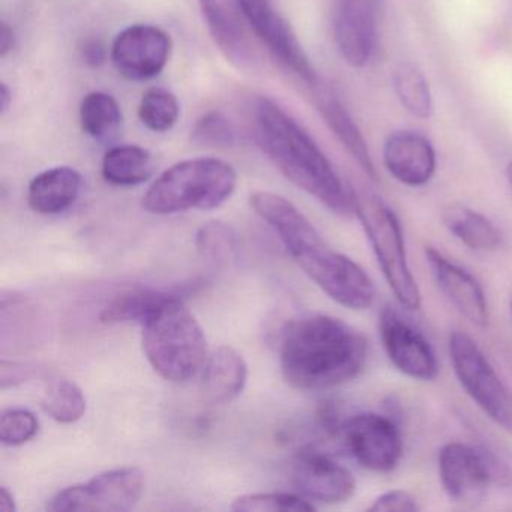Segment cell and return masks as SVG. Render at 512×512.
Returning a JSON list of instances; mask_svg holds the SVG:
<instances>
[{
    "label": "cell",
    "instance_id": "f546056e",
    "mask_svg": "<svg viewBox=\"0 0 512 512\" xmlns=\"http://www.w3.org/2000/svg\"><path fill=\"white\" fill-rule=\"evenodd\" d=\"M191 137L206 148H230L236 143L235 125L224 113L211 110L197 119Z\"/></svg>",
    "mask_w": 512,
    "mask_h": 512
},
{
    "label": "cell",
    "instance_id": "ffe728a7",
    "mask_svg": "<svg viewBox=\"0 0 512 512\" xmlns=\"http://www.w3.org/2000/svg\"><path fill=\"white\" fill-rule=\"evenodd\" d=\"M82 185V175L73 167L56 166L44 170L29 184V206L41 215L62 214L77 202Z\"/></svg>",
    "mask_w": 512,
    "mask_h": 512
},
{
    "label": "cell",
    "instance_id": "8992f818",
    "mask_svg": "<svg viewBox=\"0 0 512 512\" xmlns=\"http://www.w3.org/2000/svg\"><path fill=\"white\" fill-rule=\"evenodd\" d=\"M355 215L397 301L407 310H419L421 292L407 262L403 227L397 214L376 194L355 193Z\"/></svg>",
    "mask_w": 512,
    "mask_h": 512
},
{
    "label": "cell",
    "instance_id": "74e56055",
    "mask_svg": "<svg viewBox=\"0 0 512 512\" xmlns=\"http://www.w3.org/2000/svg\"><path fill=\"white\" fill-rule=\"evenodd\" d=\"M11 103H13V92H11L10 86L4 82L0 85V113L2 116L7 115Z\"/></svg>",
    "mask_w": 512,
    "mask_h": 512
},
{
    "label": "cell",
    "instance_id": "484cf974",
    "mask_svg": "<svg viewBox=\"0 0 512 512\" xmlns=\"http://www.w3.org/2000/svg\"><path fill=\"white\" fill-rule=\"evenodd\" d=\"M394 89L400 103L410 115L428 119L433 115L430 86L422 71L410 62L398 65L394 73Z\"/></svg>",
    "mask_w": 512,
    "mask_h": 512
},
{
    "label": "cell",
    "instance_id": "8d00e7d4",
    "mask_svg": "<svg viewBox=\"0 0 512 512\" xmlns=\"http://www.w3.org/2000/svg\"><path fill=\"white\" fill-rule=\"evenodd\" d=\"M0 511L2 512H16L17 503L13 491L10 488L2 485L0 487Z\"/></svg>",
    "mask_w": 512,
    "mask_h": 512
},
{
    "label": "cell",
    "instance_id": "ba28073f",
    "mask_svg": "<svg viewBox=\"0 0 512 512\" xmlns=\"http://www.w3.org/2000/svg\"><path fill=\"white\" fill-rule=\"evenodd\" d=\"M145 473L137 467L107 470L86 484L59 491L47 508L55 512H125L133 509L145 491Z\"/></svg>",
    "mask_w": 512,
    "mask_h": 512
},
{
    "label": "cell",
    "instance_id": "f35d334b",
    "mask_svg": "<svg viewBox=\"0 0 512 512\" xmlns=\"http://www.w3.org/2000/svg\"><path fill=\"white\" fill-rule=\"evenodd\" d=\"M506 178H508L509 187L512 190V161L508 164V169H506Z\"/></svg>",
    "mask_w": 512,
    "mask_h": 512
},
{
    "label": "cell",
    "instance_id": "52a82bcc",
    "mask_svg": "<svg viewBox=\"0 0 512 512\" xmlns=\"http://www.w3.org/2000/svg\"><path fill=\"white\" fill-rule=\"evenodd\" d=\"M449 355L458 382L476 406L512 434V391L475 340L466 332L449 335Z\"/></svg>",
    "mask_w": 512,
    "mask_h": 512
},
{
    "label": "cell",
    "instance_id": "4fadbf2b",
    "mask_svg": "<svg viewBox=\"0 0 512 512\" xmlns=\"http://www.w3.org/2000/svg\"><path fill=\"white\" fill-rule=\"evenodd\" d=\"M439 475L449 499L461 505H478L487 496L491 482H494L481 449L461 442H449L442 446Z\"/></svg>",
    "mask_w": 512,
    "mask_h": 512
},
{
    "label": "cell",
    "instance_id": "f1b7e54d",
    "mask_svg": "<svg viewBox=\"0 0 512 512\" xmlns=\"http://www.w3.org/2000/svg\"><path fill=\"white\" fill-rule=\"evenodd\" d=\"M232 511L236 512H289L314 511L316 506L307 499L293 493L244 494L233 500Z\"/></svg>",
    "mask_w": 512,
    "mask_h": 512
},
{
    "label": "cell",
    "instance_id": "3957f363",
    "mask_svg": "<svg viewBox=\"0 0 512 512\" xmlns=\"http://www.w3.org/2000/svg\"><path fill=\"white\" fill-rule=\"evenodd\" d=\"M257 145L296 187L341 217L355 215V191L305 128L271 98L259 97L251 110Z\"/></svg>",
    "mask_w": 512,
    "mask_h": 512
},
{
    "label": "cell",
    "instance_id": "e575fe53",
    "mask_svg": "<svg viewBox=\"0 0 512 512\" xmlns=\"http://www.w3.org/2000/svg\"><path fill=\"white\" fill-rule=\"evenodd\" d=\"M32 368L25 367L23 364H16L11 362V368L5 362H2V388H7L8 385H16V383L23 382V380L31 377Z\"/></svg>",
    "mask_w": 512,
    "mask_h": 512
},
{
    "label": "cell",
    "instance_id": "4316f807",
    "mask_svg": "<svg viewBox=\"0 0 512 512\" xmlns=\"http://www.w3.org/2000/svg\"><path fill=\"white\" fill-rule=\"evenodd\" d=\"M44 412L61 424H73L83 418L88 401L82 388L73 380L58 379L47 386L41 400Z\"/></svg>",
    "mask_w": 512,
    "mask_h": 512
},
{
    "label": "cell",
    "instance_id": "9c48e42d",
    "mask_svg": "<svg viewBox=\"0 0 512 512\" xmlns=\"http://www.w3.org/2000/svg\"><path fill=\"white\" fill-rule=\"evenodd\" d=\"M344 445L353 460L371 472H392L403 457L400 428L391 416L364 412L346 419L340 427Z\"/></svg>",
    "mask_w": 512,
    "mask_h": 512
},
{
    "label": "cell",
    "instance_id": "277c9868",
    "mask_svg": "<svg viewBox=\"0 0 512 512\" xmlns=\"http://www.w3.org/2000/svg\"><path fill=\"white\" fill-rule=\"evenodd\" d=\"M146 358L163 379L185 383L208 359L205 332L178 295L169 296L142 323Z\"/></svg>",
    "mask_w": 512,
    "mask_h": 512
},
{
    "label": "cell",
    "instance_id": "1f68e13d",
    "mask_svg": "<svg viewBox=\"0 0 512 512\" xmlns=\"http://www.w3.org/2000/svg\"><path fill=\"white\" fill-rule=\"evenodd\" d=\"M40 430L37 416L26 409H5L0 416V442L20 446L31 442Z\"/></svg>",
    "mask_w": 512,
    "mask_h": 512
},
{
    "label": "cell",
    "instance_id": "e0dca14e",
    "mask_svg": "<svg viewBox=\"0 0 512 512\" xmlns=\"http://www.w3.org/2000/svg\"><path fill=\"white\" fill-rule=\"evenodd\" d=\"M425 259L440 292L472 325L485 328L488 304L484 289L470 272L443 256L436 248H425Z\"/></svg>",
    "mask_w": 512,
    "mask_h": 512
},
{
    "label": "cell",
    "instance_id": "5b68a950",
    "mask_svg": "<svg viewBox=\"0 0 512 512\" xmlns=\"http://www.w3.org/2000/svg\"><path fill=\"white\" fill-rule=\"evenodd\" d=\"M236 185L238 173L232 164L218 158H193L161 173L146 191L142 205L155 215L211 211L232 197Z\"/></svg>",
    "mask_w": 512,
    "mask_h": 512
},
{
    "label": "cell",
    "instance_id": "836d02e7",
    "mask_svg": "<svg viewBox=\"0 0 512 512\" xmlns=\"http://www.w3.org/2000/svg\"><path fill=\"white\" fill-rule=\"evenodd\" d=\"M80 55H82V59L88 67L97 68L106 62L107 49L103 41L98 40V38H89V40L83 41L82 47H80Z\"/></svg>",
    "mask_w": 512,
    "mask_h": 512
},
{
    "label": "cell",
    "instance_id": "d6986e66",
    "mask_svg": "<svg viewBox=\"0 0 512 512\" xmlns=\"http://www.w3.org/2000/svg\"><path fill=\"white\" fill-rule=\"evenodd\" d=\"M200 392L212 406L230 403L242 394L248 380L244 356L229 346L218 347L208 355L203 367Z\"/></svg>",
    "mask_w": 512,
    "mask_h": 512
},
{
    "label": "cell",
    "instance_id": "83f0119b",
    "mask_svg": "<svg viewBox=\"0 0 512 512\" xmlns=\"http://www.w3.org/2000/svg\"><path fill=\"white\" fill-rule=\"evenodd\" d=\"M181 106L178 98L164 88H151L139 104V119L152 133H167L178 124Z\"/></svg>",
    "mask_w": 512,
    "mask_h": 512
},
{
    "label": "cell",
    "instance_id": "d590c367",
    "mask_svg": "<svg viewBox=\"0 0 512 512\" xmlns=\"http://www.w3.org/2000/svg\"><path fill=\"white\" fill-rule=\"evenodd\" d=\"M16 47V31H14L13 26L7 20H2V23H0V58H7L8 55H11L16 50Z\"/></svg>",
    "mask_w": 512,
    "mask_h": 512
},
{
    "label": "cell",
    "instance_id": "9a60e30c",
    "mask_svg": "<svg viewBox=\"0 0 512 512\" xmlns=\"http://www.w3.org/2000/svg\"><path fill=\"white\" fill-rule=\"evenodd\" d=\"M215 46L239 71H251L259 64V55L248 34V23L238 0H197Z\"/></svg>",
    "mask_w": 512,
    "mask_h": 512
},
{
    "label": "cell",
    "instance_id": "6da1fadb",
    "mask_svg": "<svg viewBox=\"0 0 512 512\" xmlns=\"http://www.w3.org/2000/svg\"><path fill=\"white\" fill-rule=\"evenodd\" d=\"M251 208L283 241L296 265L337 304L367 310L376 298L370 275L350 257L334 250L311 221L280 194L257 191Z\"/></svg>",
    "mask_w": 512,
    "mask_h": 512
},
{
    "label": "cell",
    "instance_id": "d4e9b609",
    "mask_svg": "<svg viewBox=\"0 0 512 512\" xmlns=\"http://www.w3.org/2000/svg\"><path fill=\"white\" fill-rule=\"evenodd\" d=\"M80 127L91 139L103 142L118 133L124 116L115 97L106 92H91L79 109Z\"/></svg>",
    "mask_w": 512,
    "mask_h": 512
},
{
    "label": "cell",
    "instance_id": "7a4b0ae2",
    "mask_svg": "<svg viewBox=\"0 0 512 512\" xmlns=\"http://www.w3.org/2000/svg\"><path fill=\"white\" fill-rule=\"evenodd\" d=\"M368 341L362 332L325 314L287 323L280 343L284 379L301 391H325L365 370Z\"/></svg>",
    "mask_w": 512,
    "mask_h": 512
},
{
    "label": "cell",
    "instance_id": "7402d4cb",
    "mask_svg": "<svg viewBox=\"0 0 512 512\" xmlns=\"http://www.w3.org/2000/svg\"><path fill=\"white\" fill-rule=\"evenodd\" d=\"M446 229L470 250L496 251L502 245L503 236L485 215L473 211L469 206L452 203L442 212Z\"/></svg>",
    "mask_w": 512,
    "mask_h": 512
},
{
    "label": "cell",
    "instance_id": "8fae6325",
    "mask_svg": "<svg viewBox=\"0 0 512 512\" xmlns=\"http://www.w3.org/2000/svg\"><path fill=\"white\" fill-rule=\"evenodd\" d=\"M251 31L269 52L310 86L319 85L316 71L290 23L275 10L272 0H238Z\"/></svg>",
    "mask_w": 512,
    "mask_h": 512
},
{
    "label": "cell",
    "instance_id": "2e32d148",
    "mask_svg": "<svg viewBox=\"0 0 512 512\" xmlns=\"http://www.w3.org/2000/svg\"><path fill=\"white\" fill-rule=\"evenodd\" d=\"M293 482L302 496L326 505L347 502L356 490L352 472L334 458L317 451L302 452L296 458Z\"/></svg>",
    "mask_w": 512,
    "mask_h": 512
},
{
    "label": "cell",
    "instance_id": "603a6c76",
    "mask_svg": "<svg viewBox=\"0 0 512 512\" xmlns=\"http://www.w3.org/2000/svg\"><path fill=\"white\" fill-rule=\"evenodd\" d=\"M101 173L109 184L116 187H136L154 176L155 160L151 152L142 146H115L104 154Z\"/></svg>",
    "mask_w": 512,
    "mask_h": 512
},
{
    "label": "cell",
    "instance_id": "7c38bea8",
    "mask_svg": "<svg viewBox=\"0 0 512 512\" xmlns=\"http://www.w3.org/2000/svg\"><path fill=\"white\" fill-rule=\"evenodd\" d=\"M379 331L386 355L398 371L422 382L436 379L439 364L430 341L395 308L380 311Z\"/></svg>",
    "mask_w": 512,
    "mask_h": 512
},
{
    "label": "cell",
    "instance_id": "ab89813d",
    "mask_svg": "<svg viewBox=\"0 0 512 512\" xmlns=\"http://www.w3.org/2000/svg\"><path fill=\"white\" fill-rule=\"evenodd\" d=\"M511 311H512V304H511Z\"/></svg>",
    "mask_w": 512,
    "mask_h": 512
},
{
    "label": "cell",
    "instance_id": "44dd1931",
    "mask_svg": "<svg viewBox=\"0 0 512 512\" xmlns=\"http://www.w3.org/2000/svg\"><path fill=\"white\" fill-rule=\"evenodd\" d=\"M314 100L320 115L323 116L338 142L346 148L353 160L371 179H376V169H374L367 142L340 98L328 89H319Z\"/></svg>",
    "mask_w": 512,
    "mask_h": 512
},
{
    "label": "cell",
    "instance_id": "4dcf8cb0",
    "mask_svg": "<svg viewBox=\"0 0 512 512\" xmlns=\"http://www.w3.org/2000/svg\"><path fill=\"white\" fill-rule=\"evenodd\" d=\"M199 253L212 262H229L236 251V235L220 221H211L200 227L196 236Z\"/></svg>",
    "mask_w": 512,
    "mask_h": 512
},
{
    "label": "cell",
    "instance_id": "30bf717a",
    "mask_svg": "<svg viewBox=\"0 0 512 512\" xmlns=\"http://www.w3.org/2000/svg\"><path fill=\"white\" fill-rule=\"evenodd\" d=\"M172 55V38L154 25H131L116 35L110 59L119 76L149 82L163 73Z\"/></svg>",
    "mask_w": 512,
    "mask_h": 512
},
{
    "label": "cell",
    "instance_id": "d6a6232c",
    "mask_svg": "<svg viewBox=\"0 0 512 512\" xmlns=\"http://www.w3.org/2000/svg\"><path fill=\"white\" fill-rule=\"evenodd\" d=\"M419 509L418 500L406 490L386 491L368 506V511L373 512H416Z\"/></svg>",
    "mask_w": 512,
    "mask_h": 512
},
{
    "label": "cell",
    "instance_id": "5bb4252c",
    "mask_svg": "<svg viewBox=\"0 0 512 512\" xmlns=\"http://www.w3.org/2000/svg\"><path fill=\"white\" fill-rule=\"evenodd\" d=\"M379 14L380 0H337L335 44L350 67L364 68L373 59Z\"/></svg>",
    "mask_w": 512,
    "mask_h": 512
},
{
    "label": "cell",
    "instance_id": "ac0fdd59",
    "mask_svg": "<svg viewBox=\"0 0 512 512\" xmlns=\"http://www.w3.org/2000/svg\"><path fill=\"white\" fill-rule=\"evenodd\" d=\"M383 163L392 178L407 187H424L436 173V151L415 131H395L383 146Z\"/></svg>",
    "mask_w": 512,
    "mask_h": 512
},
{
    "label": "cell",
    "instance_id": "cb8c5ba5",
    "mask_svg": "<svg viewBox=\"0 0 512 512\" xmlns=\"http://www.w3.org/2000/svg\"><path fill=\"white\" fill-rule=\"evenodd\" d=\"M173 293L149 287H134L116 295L101 311V322L107 325L136 322L142 325L146 317L160 307Z\"/></svg>",
    "mask_w": 512,
    "mask_h": 512
}]
</instances>
